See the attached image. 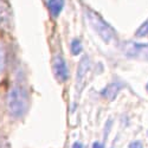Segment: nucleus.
<instances>
[{"mask_svg": "<svg viewBox=\"0 0 148 148\" xmlns=\"http://www.w3.org/2000/svg\"><path fill=\"white\" fill-rule=\"evenodd\" d=\"M52 70H53V75L58 82L63 83L69 78L68 65H66V62L62 55L55 56V58L52 60Z\"/></svg>", "mask_w": 148, "mask_h": 148, "instance_id": "nucleus-4", "label": "nucleus"}, {"mask_svg": "<svg viewBox=\"0 0 148 148\" xmlns=\"http://www.w3.org/2000/svg\"><path fill=\"white\" fill-rule=\"evenodd\" d=\"M72 148H83V145L81 142H75L72 145Z\"/></svg>", "mask_w": 148, "mask_h": 148, "instance_id": "nucleus-14", "label": "nucleus"}, {"mask_svg": "<svg viewBox=\"0 0 148 148\" xmlns=\"http://www.w3.org/2000/svg\"><path fill=\"white\" fill-rule=\"evenodd\" d=\"M129 148H143V147H142V143L140 141H134L129 145Z\"/></svg>", "mask_w": 148, "mask_h": 148, "instance_id": "nucleus-12", "label": "nucleus"}, {"mask_svg": "<svg viewBox=\"0 0 148 148\" xmlns=\"http://www.w3.org/2000/svg\"><path fill=\"white\" fill-rule=\"evenodd\" d=\"M0 20L1 21L8 20V10L4 5V3H1V1H0Z\"/></svg>", "mask_w": 148, "mask_h": 148, "instance_id": "nucleus-9", "label": "nucleus"}, {"mask_svg": "<svg viewBox=\"0 0 148 148\" xmlns=\"http://www.w3.org/2000/svg\"><path fill=\"white\" fill-rule=\"evenodd\" d=\"M29 108V94L23 85L16 84L7 95V109L13 117H21Z\"/></svg>", "mask_w": 148, "mask_h": 148, "instance_id": "nucleus-1", "label": "nucleus"}, {"mask_svg": "<svg viewBox=\"0 0 148 148\" xmlns=\"http://www.w3.org/2000/svg\"><path fill=\"white\" fill-rule=\"evenodd\" d=\"M70 50H71V53L73 56H77L82 52V43L78 40V39H73L71 42V46H70Z\"/></svg>", "mask_w": 148, "mask_h": 148, "instance_id": "nucleus-8", "label": "nucleus"}, {"mask_svg": "<svg viewBox=\"0 0 148 148\" xmlns=\"http://www.w3.org/2000/svg\"><path fill=\"white\" fill-rule=\"evenodd\" d=\"M5 65V52H4V47L0 45V71L4 69Z\"/></svg>", "mask_w": 148, "mask_h": 148, "instance_id": "nucleus-11", "label": "nucleus"}, {"mask_svg": "<svg viewBox=\"0 0 148 148\" xmlns=\"http://www.w3.org/2000/svg\"><path fill=\"white\" fill-rule=\"evenodd\" d=\"M122 50H123V53L129 58L148 60V44L127 42L122 45Z\"/></svg>", "mask_w": 148, "mask_h": 148, "instance_id": "nucleus-3", "label": "nucleus"}, {"mask_svg": "<svg viewBox=\"0 0 148 148\" xmlns=\"http://www.w3.org/2000/svg\"><path fill=\"white\" fill-rule=\"evenodd\" d=\"M147 34H148V20L145 21L142 25L138 29V31H136V36L138 37H145Z\"/></svg>", "mask_w": 148, "mask_h": 148, "instance_id": "nucleus-10", "label": "nucleus"}, {"mask_svg": "<svg viewBox=\"0 0 148 148\" xmlns=\"http://www.w3.org/2000/svg\"><path fill=\"white\" fill-rule=\"evenodd\" d=\"M84 14H85V18H87V21L89 23V25L92 27V30L98 36L101 37V39L104 43L112 44L115 42V39H116L115 31L101 16H98L96 12H94L90 8H85Z\"/></svg>", "mask_w": 148, "mask_h": 148, "instance_id": "nucleus-2", "label": "nucleus"}, {"mask_svg": "<svg viewBox=\"0 0 148 148\" xmlns=\"http://www.w3.org/2000/svg\"><path fill=\"white\" fill-rule=\"evenodd\" d=\"M47 8L53 18H57L64 8V0H47Z\"/></svg>", "mask_w": 148, "mask_h": 148, "instance_id": "nucleus-7", "label": "nucleus"}, {"mask_svg": "<svg viewBox=\"0 0 148 148\" xmlns=\"http://www.w3.org/2000/svg\"><path fill=\"white\" fill-rule=\"evenodd\" d=\"M146 89H147V91H148V83H147V85H146Z\"/></svg>", "mask_w": 148, "mask_h": 148, "instance_id": "nucleus-15", "label": "nucleus"}, {"mask_svg": "<svg viewBox=\"0 0 148 148\" xmlns=\"http://www.w3.org/2000/svg\"><path fill=\"white\" fill-rule=\"evenodd\" d=\"M92 148H104V146H103V143H101V142L96 141V142H94V145H92Z\"/></svg>", "mask_w": 148, "mask_h": 148, "instance_id": "nucleus-13", "label": "nucleus"}, {"mask_svg": "<svg viewBox=\"0 0 148 148\" xmlns=\"http://www.w3.org/2000/svg\"><path fill=\"white\" fill-rule=\"evenodd\" d=\"M90 69V59L84 56L81 60H79V64L77 68V73H76V83H77V88H79L81 85H83L84 79L87 77L88 72Z\"/></svg>", "mask_w": 148, "mask_h": 148, "instance_id": "nucleus-5", "label": "nucleus"}, {"mask_svg": "<svg viewBox=\"0 0 148 148\" xmlns=\"http://www.w3.org/2000/svg\"><path fill=\"white\" fill-rule=\"evenodd\" d=\"M120 90H121V85L119 83H110L101 91V94L104 98H107V100L113 101L114 98L117 96Z\"/></svg>", "mask_w": 148, "mask_h": 148, "instance_id": "nucleus-6", "label": "nucleus"}]
</instances>
